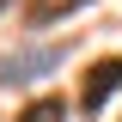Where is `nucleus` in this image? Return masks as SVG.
Masks as SVG:
<instances>
[{"instance_id":"7ed1b4c3","label":"nucleus","mask_w":122,"mask_h":122,"mask_svg":"<svg viewBox=\"0 0 122 122\" xmlns=\"http://www.w3.org/2000/svg\"><path fill=\"white\" fill-rule=\"evenodd\" d=\"M79 6H92V0H30V25H55V18L79 12Z\"/></svg>"},{"instance_id":"39448f33","label":"nucleus","mask_w":122,"mask_h":122,"mask_svg":"<svg viewBox=\"0 0 122 122\" xmlns=\"http://www.w3.org/2000/svg\"><path fill=\"white\" fill-rule=\"evenodd\" d=\"M0 12H6V0H0Z\"/></svg>"},{"instance_id":"f257e3e1","label":"nucleus","mask_w":122,"mask_h":122,"mask_svg":"<svg viewBox=\"0 0 122 122\" xmlns=\"http://www.w3.org/2000/svg\"><path fill=\"white\" fill-rule=\"evenodd\" d=\"M61 67V49H30V55H6L0 61V86H25L37 73H55Z\"/></svg>"},{"instance_id":"f03ea898","label":"nucleus","mask_w":122,"mask_h":122,"mask_svg":"<svg viewBox=\"0 0 122 122\" xmlns=\"http://www.w3.org/2000/svg\"><path fill=\"white\" fill-rule=\"evenodd\" d=\"M110 92H122V55H110V61H98V67L86 73V92H79V104H86L92 116H98V110L110 104Z\"/></svg>"},{"instance_id":"20e7f679","label":"nucleus","mask_w":122,"mask_h":122,"mask_svg":"<svg viewBox=\"0 0 122 122\" xmlns=\"http://www.w3.org/2000/svg\"><path fill=\"white\" fill-rule=\"evenodd\" d=\"M18 122H67V104L61 98H37V104H25Z\"/></svg>"}]
</instances>
